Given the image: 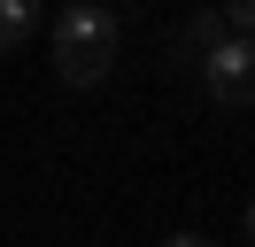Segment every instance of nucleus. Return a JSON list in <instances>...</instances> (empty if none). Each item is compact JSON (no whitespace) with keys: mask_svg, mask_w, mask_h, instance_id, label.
Here are the masks:
<instances>
[{"mask_svg":"<svg viewBox=\"0 0 255 247\" xmlns=\"http://www.w3.org/2000/svg\"><path fill=\"white\" fill-rule=\"evenodd\" d=\"M224 39H232V31H224V15H217V8H201V15H193V23L170 39V62H178V70H201V62L217 54Z\"/></svg>","mask_w":255,"mask_h":247,"instance_id":"7ed1b4c3","label":"nucleus"},{"mask_svg":"<svg viewBox=\"0 0 255 247\" xmlns=\"http://www.w3.org/2000/svg\"><path fill=\"white\" fill-rule=\"evenodd\" d=\"M193 77H201V85L217 93L224 108H248V101H255V39H224Z\"/></svg>","mask_w":255,"mask_h":247,"instance_id":"f03ea898","label":"nucleus"},{"mask_svg":"<svg viewBox=\"0 0 255 247\" xmlns=\"http://www.w3.org/2000/svg\"><path fill=\"white\" fill-rule=\"evenodd\" d=\"M162 247H217V240H201V232H170Z\"/></svg>","mask_w":255,"mask_h":247,"instance_id":"423d86ee","label":"nucleus"},{"mask_svg":"<svg viewBox=\"0 0 255 247\" xmlns=\"http://www.w3.org/2000/svg\"><path fill=\"white\" fill-rule=\"evenodd\" d=\"M39 31V0H0V54H16Z\"/></svg>","mask_w":255,"mask_h":247,"instance_id":"20e7f679","label":"nucleus"},{"mask_svg":"<svg viewBox=\"0 0 255 247\" xmlns=\"http://www.w3.org/2000/svg\"><path fill=\"white\" fill-rule=\"evenodd\" d=\"M224 31H232V39H255V0H224Z\"/></svg>","mask_w":255,"mask_h":247,"instance_id":"39448f33","label":"nucleus"},{"mask_svg":"<svg viewBox=\"0 0 255 247\" xmlns=\"http://www.w3.org/2000/svg\"><path fill=\"white\" fill-rule=\"evenodd\" d=\"M54 70L62 85H101L116 70V15L101 0H70L54 15Z\"/></svg>","mask_w":255,"mask_h":247,"instance_id":"f257e3e1","label":"nucleus"},{"mask_svg":"<svg viewBox=\"0 0 255 247\" xmlns=\"http://www.w3.org/2000/svg\"><path fill=\"white\" fill-rule=\"evenodd\" d=\"M248 240H255V201H248Z\"/></svg>","mask_w":255,"mask_h":247,"instance_id":"0eeeda50","label":"nucleus"}]
</instances>
